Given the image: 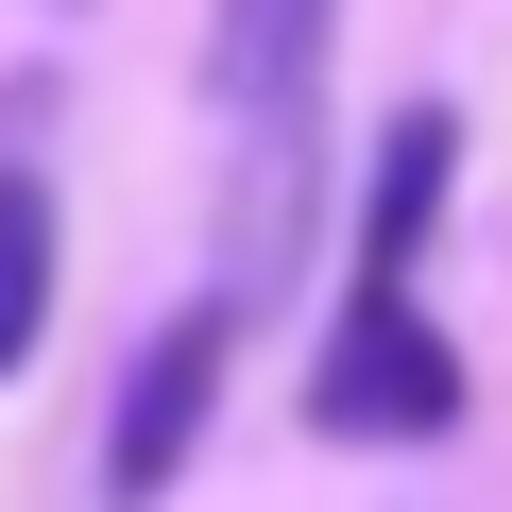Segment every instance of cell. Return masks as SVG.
Returning a JSON list of instances; mask_svg holds the SVG:
<instances>
[{"mask_svg": "<svg viewBox=\"0 0 512 512\" xmlns=\"http://www.w3.org/2000/svg\"><path fill=\"white\" fill-rule=\"evenodd\" d=\"M308 427H342V444H444L461 427V342L410 291H342V325L308 359Z\"/></svg>", "mask_w": 512, "mask_h": 512, "instance_id": "cell-1", "label": "cell"}, {"mask_svg": "<svg viewBox=\"0 0 512 512\" xmlns=\"http://www.w3.org/2000/svg\"><path fill=\"white\" fill-rule=\"evenodd\" d=\"M222 342H239V308H188V325L137 342L120 427H103V478H120V495H171V478H188V444H205V410H222Z\"/></svg>", "mask_w": 512, "mask_h": 512, "instance_id": "cell-2", "label": "cell"}, {"mask_svg": "<svg viewBox=\"0 0 512 512\" xmlns=\"http://www.w3.org/2000/svg\"><path fill=\"white\" fill-rule=\"evenodd\" d=\"M444 188H461V120H444V103H410V120L376 137V205H359V291H410V256H427Z\"/></svg>", "mask_w": 512, "mask_h": 512, "instance_id": "cell-3", "label": "cell"}, {"mask_svg": "<svg viewBox=\"0 0 512 512\" xmlns=\"http://www.w3.org/2000/svg\"><path fill=\"white\" fill-rule=\"evenodd\" d=\"M308 69H325V0H222V52H205V86L256 120V103H308Z\"/></svg>", "mask_w": 512, "mask_h": 512, "instance_id": "cell-4", "label": "cell"}, {"mask_svg": "<svg viewBox=\"0 0 512 512\" xmlns=\"http://www.w3.org/2000/svg\"><path fill=\"white\" fill-rule=\"evenodd\" d=\"M52 171H0V376H18L35 342H52Z\"/></svg>", "mask_w": 512, "mask_h": 512, "instance_id": "cell-5", "label": "cell"}]
</instances>
